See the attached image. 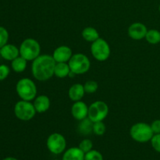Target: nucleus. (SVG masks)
Here are the masks:
<instances>
[{
	"mask_svg": "<svg viewBox=\"0 0 160 160\" xmlns=\"http://www.w3.org/2000/svg\"><path fill=\"white\" fill-rule=\"evenodd\" d=\"M71 114L77 120H84L87 118L88 115V106L81 100V101L74 102L71 107Z\"/></svg>",
	"mask_w": 160,
	"mask_h": 160,
	"instance_id": "12",
	"label": "nucleus"
},
{
	"mask_svg": "<svg viewBox=\"0 0 160 160\" xmlns=\"http://www.w3.org/2000/svg\"><path fill=\"white\" fill-rule=\"evenodd\" d=\"M2 160H18V159H17V158L10 157V156H9V157H6V158H4V159H3Z\"/></svg>",
	"mask_w": 160,
	"mask_h": 160,
	"instance_id": "30",
	"label": "nucleus"
},
{
	"mask_svg": "<svg viewBox=\"0 0 160 160\" xmlns=\"http://www.w3.org/2000/svg\"><path fill=\"white\" fill-rule=\"evenodd\" d=\"M0 56H1V48H0Z\"/></svg>",
	"mask_w": 160,
	"mask_h": 160,
	"instance_id": "32",
	"label": "nucleus"
},
{
	"mask_svg": "<svg viewBox=\"0 0 160 160\" xmlns=\"http://www.w3.org/2000/svg\"><path fill=\"white\" fill-rule=\"evenodd\" d=\"M109 113V107L103 101H95L88 106V117L92 121H103Z\"/></svg>",
	"mask_w": 160,
	"mask_h": 160,
	"instance_id": "8",
	"label": "nucleus"
},
{
	"mask_svg": "<svg viewBox=\"0 0 160 160\" xmlns=\"http://www.w3.org/2000/svg\"><path fill=\"white\" fill-rule=\"evenodd\" d=\"M27 64H28V60L22 57L21 56H19L13 60L11 61V67L12 70L17 73H22L26 70Z\"/></svg>",
	"mask_w": 160,
	"mask_h": 160,
	"instance_id": "20",
	"label": "nucleus"
},
{
	"mask_svg": "<svg viewBox=\"0 0 160 160\" xmlns=\"http://www.w3.org/2000/svg\"><path fill=\"white\" fill-rule=\"evenodd\" d=\"M106 127L102 121L95 122L93 124V133L95 135L102 136L106 133Z\"/></svg>",
	"mask_w": 160,
	"mask_h": 160,
	"instance_id": "23",
	"label": "nucleus"
},
{
	"mask_svg": "<svg viewBox=\"0 0 160 160\" xmlns=\"http://www.w3.org/2000/svg\"><path fill=\"white\" fill-rule=\"evenodd\" d=\"M16 91L22 100L32 101L37 97V87L35 83L30 78H22L19 80L16 85Z\"/></svg>",
	"mask_w": 160,
	"mask_h": 160,
	"instance_id": "2",
	"label": "nucleus"
},
{
	"mask_svg": "<svg viewBox=\"0 0 160 160\" xmlns=\"http://www.w3.org/2000/svg\"><path fill=\"white\" fill-rule=\"evenodd\" d=\"M151 128L154 134H160V120H156L151 123Z\"/></svg>",
	"mask_w": 160,
	"mask_h": 160,
	"instance_id": "29",
	"label": "nucleus"
},
{
	"mask_svg": "<svg viewBox=\"0 0 160 160\" xmlns=\"http://www.w3.org/2000/svg\"><path fill=\"white\" fill-rule=\"evenodd\" d=\"M34 104L30 101L20 100L14 106V114L18 120L22 121H29L32 120L36 114Z\"/></svg>",
	"mask_w": 160,
	"mask_h": 160,
	"instance_id": "5",
	"label": "nucleus"
},
{
	"mask_svg": "<svg viewBox=\"0 0 160 160\" xmlns=\"http://www.w3.org/2000/svg\"><path fill=\"white\" fill-rule=\"evenodd\" d=\"M72 56L71 48L67 45L57 47L52 53V57L56 62H68Z\"/></svg>",
	"mask_w": 160,
	"mask_h": 160,
	"instance_id": "11",
	"label": "nucleus"
},
{
	"mask_svg": "<svg viewBox=\"0 0 160 160\" xmlns=\"http://www.w3.org/2000/svg\"><path fill=\"white\" fill-rule=\"evenodd\" d=\"M84 160H103V156L98 151L95 149L91 150L84 155Z\"/></svg>",
	"mask_w": 160,
	"mask_h": 160,
	"instance_id": "25",
	"label": "nucleus"
},
{
	"mask_svg": "<svg viewBox=\"0 0 160 160\" xmlns=\"http://www.w3.org/2000/svg\"><path fill=\"white\" fill-rule=\"evenodd\" d=\"M159 11L160 12V5H159Z\"/></svg>",
	"mask_w": 160,
	"mask_h": 160,
	"instance_id": "31",
	"label": "nucleus"
},
{
	"mask_svg": "<svg viewBox=\"0 0 160 160\" xmlns=\"http://www.w3.org/2000/svg\"><path fill=\"white\" fill-rule=\"evenodd\" d=\"M10 73V69L6 64H1L0 65V81H4L7 78Z\"/></svg>",
	"mask_w": 160,
	"mask_h": 160,
	"instance_id": "28",
	"label": "nucleus"
},
{
	"mask_svg": "<svg viewBox=\"0 0 160 160\" xmlns=\"http://www.w3.org/2000/svg\"><path fill=\"white\" fill-rule=\"evenodd\" d=\"M20 56L28 61H33L40 56L41 46L37 40L27 38L20 45Z\"/></svg>",
	"mask_w": 160,
	"mask_h": 160,
	"instance_id": "4",
	"label": "nucleus"
},
{
	"mask_svg": "<svg viewBox=\"0 0 160 160\" xmlns=\"http://www.w3.org/2000/svg\"><path fill=\"white\" fill-rule=\"evenodd\" d=\"M145 38L149 44L157 45L160 42V31L156 29L148 30Z\"/></svg>",
	"mask_w": 160,
	"mask_h": 160,
	"instance_id": "21",
	"label": "nucleus"
},
{
	"mask_svg": "<svg viewBox=\"0 0 160 160\" xmlns=\"http://www.w3.org/2000/svg\"><path fill=\"white\" fill-rule=\"evenodd\" d=\"M85 94L84 85L81 84H74L69 88L68 95L69 98L73 102L81 101Z\"/></svg>",
	"mask_w": 160,
	"mask_h": 160,
	"instance_id": "15",
	"label": "nucleus"
},
{
	"mask_svg": "<svg viewBox=\"0 0 160 160\" xmlns=\"http://www.w3.org/2000/svg\"><path fill=\"white\" fill-rule=\"evenodd\" d=\"M34 106L36 109V112L38 113H43L48 111L50 107V99L47 95H39L34 98Z\"/></svg>",
	"mask_w": 160,
	"mask_h": 160,
	"instance_id": "14",
	"label": "nucleus"
},
{
	"mask_svg": "<svg viewBox=\"0 0 160 160\" xmlns=\"http://www.w3.org/2000/svg\"><path fill=\"white\" fill-rule=\"evenodd\" d=\"M94 122L92 121L88 117L81 120L78 126V131L83 135H88L93 132Z\"/></svg>",
	"mask_w": 160,
	"mask_h": 160,
	"instance_id": "17",
	"label": "nucleus"
},
{
	"mask_svg": "<svg viewBox=\"0 0 160 160\" xmlns=\"http://www.w3.org/2000/svg\"><path fill=\"white\" fill-rule=\"evenodd\" d=\"M9 41V32L3 27L0 26V48L8 43Z\"/></svg>",
	"mask_w": 160,
	"mask_h": 160,
	"instance_id": "26",
	"label": "nucleus"
},
{
	"mask_svg": "<svg viewBox=\"0 0 160 160\" xmlns=\"http://www.w3.org/2000/svg\"><path fill=\"white\" fill-rule=\"evenodd\" d=\"M70 70L76 75L84 74L90 69L91 62L88 57L83 53L73 55L68 62Z\"/></svg>",
	"mask_w": 160,
	"mask_h": 160,
	"instance_id": "6",
	"label": "nucleus"
},
{
	"mask_svg": "<svg viewBox=\"0 0 160 160\" xmlns=\"http://www.w3.org/2000/svg\"><path fill=\"white\" fill-rule=\"evenodd\" d=\"M131 138L139 143H146L151 141L154 135L151 126L146 123H137L133 125L130 130Z\"/></svg>",
	"mask_w": 160,
	"mask_h": 160,
	"instance_id": "3",
	"label": "nucleus"
},
{
	"mask_svg": "<svg viewBox=\"0 0 160 160\" xmlns=\"http://www.w3.org/2000/svg\"><path fill=\"white\" fill-rule=\"evenodd\" d=\"M80 149L84 153H87L88 152H90L91 150L93 149V143H92V141L90 139H84V140L81 141L79 144Z\"/></svg>",
	"mask_w": 160,
	"mask_h": 160,
	"instance_id": "24",
	"label": "nucleus"
},
{
	"mask_svg": "<svg viewBox=\"0 0 160 160\" xmlns=\"http://www.w3.org/2000/svg\"><path fill=\"white\" fill-rule=\"evenodd\" d=\"M70 68L68 62H56L55 67L54 75L59 78H64L68 77Z\"/></svg>",
	"mask_w": 160,
	"mask_h": 160,
	"instance_id": "18",
	"label": "nucleus"
},
{
	"mask_svg": "<svg viewBox=\"0 0 160 160\" xmlns=\"http://www.w3.org/2000/svg\"><path fill=\"white\" fill-rule=\"evenodd\" d=\"M150 142L155 151L160 153V134H154Z\"/></svg>",
	"mask_w": 160,
	"mask_h": 160,
	"instance_id": "27",
	"label": "nucleus"
},
{
	"mask_svg": "<svg viewBox=\"0 0 160 160\" xmlns=\"http://www.w3.org/2000/svg\"><path fill=\"white\" fill-rule=\"evenodd\" d=\"M147 31L148 29L144 23L136 22L128 28V35L134 40H142L145 38Z\"/></svg>",
	"mask_w": 160,
	"mask_h": 160,
	"instance_id": "10",
	"label": "nucleus"
},
{
	"mask_svg": "<svg viewBox=\"0 0 160 160\" xmlns=\"http://www.w3.org/2000/svg\"><path fill=\"white\" fill-rule=\"evenodd\" d=\"M54 160H58V159H54Z\"/></svg>",
	"mask_w": 160,
	"mask_h": 160,
	"instance_id": "33",
	"label": "nucleus"
},
{
	"mask_svg": "<svg viewBox=\"0 0 160 160\" xmlns=\"http://www.w3.org/2000/svg\"><path fill=\"white\" fill-rule=\"evenodd\" d=\"M91 52L96 60L102 62L109 59L111 49L108 42L105 39L99 38L92 43Z\"/></svg>",
	"mask_w": 160,
	"mask_h": 160,
	"instance_id": "7",
	"label": "nucleus"
},
{
	"mask_svg": "<svg viewBox=\"0 0 160 160\" xmlns=\"http://www.w3.org/2000/svg\"><path fill=\"white\" fill-rule=\"evenodd\" d=\"M84 155L79 147H72L64 152L62 160H84Z\"/></svg>",
	"mask_w": 160,
	"mask_h": 160,
	"instance_id": "16",
	"label": "nucleus"
},
{
	"mask_svg": "<svg viewBox=\"0 0 160 160\" xmlns=\"http://www.w3.org/2000/svg\"><path fill=\"white\" fill-rule=\"evenodd\" d=\"M84 91H85V93L93 94L98 90V84L96 81L90 80V81H86L85 84H84Z\"/></svg>",
	"mask_w": 160,
	"mask_h": 160,
	"instance_id": "22",
	"label": "nucleus"
},
{
	"mask_svg": "<svg viewBox=\"0 0 160 160\" xmlns=\"http://www.w3.org/2000/svg\"><path fill=\"white\" fill-rule=\"evenodd\" d=\"M46 146L51 153L54 155H59L65 152L67 141L62 134L59 133H53L47 138Z\"/></svg>",
	"mask_w": 160,
	"mask_h": 160,
	"instance_id": "9",
	"label": "nucleus"
},
{
	"mask_svg": "<svg viewBox=\"0 0 160 160\" xmlns=\"http://www.w3.org/2000/svg\"><path fill=\"white\" fill-rule=\"evenodd\" d=\"M81 34L84 40L92 42V43L100 38L98 31L92 27H88V28H84L82 31Z\"/></svg>",
	"mask_w": 160,
	"mask_h": 160,
	"instance_id": "19",
	"label": "nucleus"
},
{
	"mask_svg": "<svg viewBox=\"0 0 160 160\" xmlns=\"http://www.w3.org/2000/svg\"><path fill=\"white\" fill-rule=\"evenodd\" d=\"M56 62L52 56L40 55L32 61L31 72L36 80L39 81H46L54 76L55 67Z\"/></svg>",
	"mask_w": 160,
	"mask_h": 160,
	"instance_id": "1",
	"label": "nucleus"
},
{
	"mask_svg": "<svg viewBox=\"0 0 160 160\" xmlns=\"http://www.w3.org/2000/svg\"><path fill=\"white\" fill-rule=\"evenodd\" d=\"M20 56V49L16 45L6 44L1 48V57L8 61H12Z\"/></svg>",
	"mask_w": 160,
	"mask_h": 160,
	"instance_id": "13",
	"label": "nucleus"
}]
</instances>
